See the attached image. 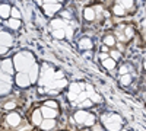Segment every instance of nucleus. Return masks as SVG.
Returning <instances> with one entry per match:
<instances>
[{
  "label": "nucleus",
  "mask_w": 146,
  "mask_h": 131,
  "mask_svg": "<svg viewBox=\"0 0 146 131\" xmlns=\"http://www.w3.org/2000/svg\"><path fill=\"white\" fill-rule=\"evenodd\" d=\"M45 3H53V2H56V0H44Z\"/></svg>",
  "instance_id": "40"
},
{
  "label": "nucleus",
  "mask_w": 146,
  "mask_h": 131,
  "mask_svg": "<svg viewBox=\"0 0 146 131\" xmlns=\"http://www.w3.org/2000/svg\"><path fill=\"white\" fill-rule=\"evenodd\" d=\"M102 42H104V45H107V47H114V45H117L115 37H114V35H111V34L105 35L104 39H102Z\"/></svg>",
  "instance_id": "19"
},
{
  "label": "nucleus",
  "mask_w": 146,
  "mask_h": 131,
  "mask_svg": "<svg viewBox=\"0 0 146 131\" xmlns=\"http://www.w3.org/2000/svg\"><path fill=\"white\" fill-rule=\"evenodd\" d=\"M108 57H110L108 53H101V54H100V58H101V60H105V58H108Z\"/></svg>",
  "instance_id": "38"
},
{
  "label": "nucleus",
  "mask_w": 146,
  "mask_h": 131,
  "mask_svg": "<svg viewBox=\"0 0 146 131\" xmlns=\"http://www.w3.org/2000/svg\"><path fill=\"white\" fill-rule=\"evenodd\" d=\"M79 48L80 50H85V51H91L94 48V42L91 38H82L79 39Z\"/></svg>",
  "instance_id": "12"
},
{
  "label": "nucleus",
  "mask_w": 146,
  "mask_h": 131,
  "mask_svg": "<svg viewBox=\"0 0 146 131\" xmlns=\"http://www.w3.org/2000/svg\"><path fill=\"white\" fill-rule=\"evenodd\" d=\"M123 35L127 38V41L131 39L133 37H135V28H133V26H124L123 28Z\"/></svg>",
  "instance_id": "22"
},
{
  "label": "nucleus",
  "mask_w": 146,
  "mask_h": 131,
  "mask_svg": "<svg viewBox=\"0 0 146 131\" xmlns=\"http://www.w3.org/2000/svg\"><path fill=\"white\" fill-rule=\"evenodd\" d=\"M50 25H51L53 29H63V28L66 26V20H64L63 18H56V19L51 20Z\"/></svg>",
  "instance_id": "14"
},
{
  "label": "nucleus",
  "mask_w": 146,
  "mask_h": 131,
  "mask_svg": "<svg viewBox=\"0 0 146 131\" xmlns=\"http://www.w3.org/2000/svg\"><path fill=\"white\" fill-rule=\"evenodd\" d=\"M28 76H29V80H31V83H35L36 80H38V74H40V66L36 64V63H34L29 68H28Z\"/></svg>",
  "instance_id": "7"
},
{
  "label": "nucleus",
  "mask_w": 146,
  "mask_h": 131,
  "mask_svg": "<svg viewBox=\"0 0 146 131\" xmlns=\"http://www.w3.org/2000/svg\"><path fill=\"white\" fill-rule=\"evenodd\" d=\"M40 127H41L42 130H45V131L53 130V128L56 127V121H54V120H48V118H44V121H41Z\"/></svg>",
  "instance_id": "16"
},
{
  "label": "nucleus",
  "mask_w": 146,
  "mask_h": 131,
  "mask_svg": "<svg viewBox=\"0 0 146 131\" xmlns=\"http://www.w3.org/2000/svg\"><path fill=\"white\" fill-rule=\"evenodd\" d=\"M10 89H12L10 83H6V82H3V80H0V95H6V93H9Z\"/></svg>",
  "instance_id": "23"
},
{
  "label": "nucleus",
  "mask_w": 146,
  "mask_h": 131,
  "mask_svg": "<svg viewBox=\"0 0 146 131\" xmlns=\"http://www.w3.org/2000/svg\"><path fill=\"white\" fill-rule=\"evenodd\" d=\"M118 3L126 10H131L133 7H135V0H118Z\"/></svg>",
  "instance_id": "24"
},
{
  "label": "nucleus",
  "mask_w": 146,
  "mask_h": 131,
  "mask_svg": "<svg viewBox=\"0 0 146 131\" xmlns=\"http://www.w3.org/2000/svg\"><path fill=\"white\" fill-rule=\"evenodd\" d=\"M10 16L13 18V19H21L22 18V13H21V10L18 7H12L10 9Z\"/></svg>",
  "instance_id": "27"
},
{
  "label": "nucleus",
  "mask_w": 146,
  "mask_h": 131,
  "mask_svg": "<svg viewBox=\"0 0 146 131\" xmlns=\"http://www.w3.org/2000/svg\"><path fill=\"white\" fill-rule=\"evenodd\" d=\"M10 9L12 7L7 3H2V5H0V18H3V19L9 18L10 16Z\"/></svg>",
  "instance_id": "18"
},
{
  "label": "nucleus",
  "mask_w": 146,
  "mask_h": 131,
  "mask_svg": "<svg viewBox=\"0 0 146 131\" xmlns=\"http://www.w3.org/2000/svg\"><path fill=\"white\" fill-rule=\"evenodd\" d=\"M3 108H5L6 111L15 109V108H16V102H15V101H9V102H6V103L3 105Z\"/></svg>",
  "instance_id": "31"
},
{
  "label": "nucleus",
  "mask_w": 146,
  "mask_h": 131,
  "mask_svg": "<svg viewBox=\"0 0 146 131\" xmlns=\"http://www.w3.org/2000/svg\"><path fill=\"white\" fill-rule=\"evenodd\" d=\"M64 86H67V80L63 77V79H57V80H53L48 88H53V89H63Z\"/></svg>",
  "instance_id": "13"
},
{
  "label": "nucleus",
  "mask_w": 146,
  "mask_h": 131,
  "mask_svg": "<svg viewBox=\"0 0 146 131\" xmlns=\"http://www.w3.org/2000/svg\"><path fill=\"white\" fill-rule=\"evenodd\" d=\"M16 85L19 88H28L31 85L28 73H25V71H19V73L16 74Z\"/></svg>",
  "instance_id": "5"
},
{
  "label": "nucleus",
  "mask_w": 146,
  "mask_h": 131,
  "mask_svg": "<svg viewBox=\"0 0 146 131\" xmlns=\"http://www.w3.org/2000/svg\"><path fill=\"white\" fill-rule=\"evenodd\" d=\"M31 120H32V122H34L35 125H40V124H41V121H42V115H41V111H40V109H35V111L32 112Z\"/></svg>",
  "instance_id": "20"
},
{
  "label": "nucleus",
  "mask_w": 146,
  "mask_h": 131,
  "mask_svg": "<svg viewBox=\"0 0 146 131\" xmlns=\"http://www.w3.org/2000/svg\"><path fill=\"white\" fill-rule=\"evenodd\" d=\"M40 111H41L42 118H48V120H54V118L58 115V111L54 109V108H50V106H42Z\"/></svg>",
  "instance_id": "6"
},
{
  "label": "nucleus",
  "mask_w": 146,
  "mask_h": 131,
  "mask_svg": "<svg viewBox=\"0 0 146 131\" xmlns=\"http://www.w3.org/2000/svg\"><path fill=\"white\" fill-rule=\"evenodd\" d=\"M42 9L45 12L47 16H53L54 13H57L58 10H62V5L58 2H53V3H44L42 5Z\"/></svg>",
  "instance_id": "4"
},
{
  "label": "nucleus",
  "mask_w": 146,
  "mask_h": 131,
  "mask_svg": "<svg viewBox=\"0 0 146 131\" xmlns=\"http://www.w3.org/2000/svg\"><path fill=\"white\" fill-rule=\"evenodd\" d=\"M113 13H114L115 16H124V15H126V9L121 6L120 3H115V5L113 6Z\"/></svg>",
  "instance_id": "21"
},
{
  "label": "nucleus",
  "mask_w": 146,
  "mask_h": 131,
  "mask_svg": "<svg viewBox=\"0 0 146 131\" xmlns=\"http://www.w3.org/2000/svg\"><path fill=\"white\" fill-rule=\"evenodd\" d=\"M60 18H63L64 20H70V19L73 18V15H72V12H70V10H63V12H62V15H60Z\"/></svg>",
  "instance_id": "33"
},
{
  "label": "nucleus",
  "mask_w": 146,
  "mask_h": 131,
  "mask_svg": "<svg viewBox=\"0 0 146 131\" xmlns=\"http://www.w3.org/2000/svg\"><path fill=\"white\" fill-rule=\"evenodd\" d=\"M126 73H130V66H121L120 67V70H118V74L121 76V74H126Z\"/></svg>",
  "instance_id": "34"
},
{
  "label": "nucleus",
  "mask_w": 146,
  "mask_h": 131,
  "mask_svg": "<svg viewBox=\"0 0 146 131\" xmlns=\"http://www.w3.org/2000/svg\"><path fill=\"white\" fill-rule=\"evenodd\" d=\"M73 118H75V121L78 124H83V125H86V127H92L95 124V115L91 114V112H86V111H76L75 115H73Z\"/></svg>",
  "instance_id": "3"
},
{
  "label": "nucleus",
  "mask_w": 146,
  "mask_h": 131,
  "mask_svg": "<svg viewBox=\"0 0 146 131\" xmlns=\"http://www.w3.org/2000/svg\"><path fill=\"white\" fill-rule=\"evenodd\" d=\"M56 2H58V3H62V2H64V0H56Z\"/></svg>",
  "instance_id": "42"
},
{
  "label": "nucleus",
  "mask_w": 146,
  "mask_h": 131,
  "mask_svg": "<svg viewBox=\"0 0 146 131\" xmlns=\"http://www.w3.org/2000/svg\"><path fill=\"white\" fill-rule=\"evenodd\" d=\"M102 66H104V68H107V70H114L115 67H117V61L115 60H113L111 57H108V58H105V60H102Z\"/></svg>",
  "instance_id": "15"
},
{
  "label": "nucleus",
  "mask_w": 146,
  "mask_h": 131,
  "mask_svg": "<svg viewBox=\"0 0 146 131\" xmlns=\"http://www.w3.org/2000/svg\"><path fill=\"white\" fill-rule=\"evenodd\" d=\"M64 76H63V73L62 71H56V74H54V80H57V79H63Z\"/></svg>",
  "instance_id": "36"
},
{
  "label": "nucleus",
  "mask_w": 146,
  "mask_h": 131,
  "mask_svg": "<svg viewBox=\"0 0 146 131\" xmlns=\"http://www.w3.org/2000/svg\"><path fill=\"white\" fill-rule=\"evenodd\" d=\"M0 68H2L3 73H6V74H9V76L13 74V70H15L12 60H3V61H0Z\"/></svg>",
  "instance_id": "9"
},
{
  "label": "nucleus",
  "mask_w": 146,
  "mask_h": 131,
  "mask_svg": "<svg viewBox=\"0 0 146 131\" xmlns=\"http://www.w3.org/2000/svg\"><path fill=\"white\" fill-rule=\"evenodd\" d=\"M7 47H3V45H0V54H6L7 53Z\"/></svg>",
  "instance_id": "37"
},
{
  "label": "nucleus",
  "mask_w": 146,
  "mask_h": 131,
  "mask_svg": "<svg viewBox=\"0 0 146 131\" xmlns=\"http://www.w3.org/2000/svg\"><path fill=\"white\" fill-rule=\"evenodd\" d=\"M6 121L10 127H18L21 124V115L16 114V112H10L7 117H6Z\"/></svg>",
  "instance_id": "10"
},
{
  "label": "nucleus",
  "mask_w": 146,
  "mask_h": 131,
  "mask_svg": "<svg viewBox=\"0 0 146 131\" xmlns=\"http://www.w3.org/2000/svg\"><path fill=\"white\" fill-rule=\"evenodd\" d=\"M108 54H110V57L113 58V60H120V57H121V53L118 51V50H110L108 51Z\"/></svg>",
  "instance_id": "30"
},
{
  "label": "nucleus",
  "mask_w": 146,
  "mask_h": 131,
  "mask_svg": "<svg viewBox=\"0 0 146 131\" xmlns=\"http://www.w3.org/2000/svg\"><path fill=\"white\" fill-rule=\"evenodd\" d=\"M35 63V57L29 51H21L13 57V67L18 71H28V68Z\"/></svg>",
  "instance_id": "1"
},
{
  "label": "nucleus",
  "mask_w": 146,
  "mask_h": 131,
  "mask_svg": "<svg viewBox=\"0 0 146 131\" xmlns=\"http://www.w3.org/2000/svg\"><path fill=\"white\" fill-rule=\"evenodd\" d=\"M83 19L86 20V22H94L96 19V13H95V10H94L92 6L83 9Z\"/></svg>",
  "instance_id": "11"
},
{
  "label": "nucleus",
  "mask_w": 146,
  "mask_h": 131,
  "mask_svg": "<svg viewBox=\"0 0 146 131\" xmlns=\"http://www.w3.org/2000/svg\"><path fill=\"white\" fill-rule=\"evenodd\" d=\"M131 82H133V76L130 73H126V74L120 76V85L121 86H130Z\"/></svg>",
  "instance_id": "17"
},
{
  "label": "nucleus",
  "mask_w": 146,
  "mask_h": 131,
  "mask_svg": "<svg viewBox=\"0 0 146 131\" xmlns=\"http://www.w3.org/2000/svg\"><path fill=\"white\" fill-rule=\"evenodd\" d=\"M88 96H91V101H92V103H100V102L102 101V98H101V95H98V93H95V92H92L91 95H88Z\"/></svg>",
  "instance_id": "29"
},
{
  "label": "nucleus",
  "mask_w": 146,
  "mask_h": 131,
  "mask_svg": "<svg viewBox=\"0 0 146 131\" xmlns=\"http://www.w3.org/2000/svg\"><path fill=\"white\" fill-rule=\"evenodd\" d=\"M145 99H146V98H145Z\"/></svg>",
  "instance_id": "43"
},
{
  "label": "nucleus",
  "mask_w": 146,
  "mask_h": 131,
  "mask_svg": "<svg viewBox=\"0 0 146 131\" xmlns=\"http://www.w3.org/2000/svg\"><path fill=\"white\" fill-rule=\"evenodd\" d=\"M13 44V37H12L10 34H7V32H5V31H2L0 32V45H3V47H9Z\"/></svg>",
  "instance_id": "8"
},
{
  "label": "nucleus",
  "mask_w": 146,
  "mask_h": 131,
  "mask_svg": "<svg viewBox=\"0 0 146 131\" xmlns=\"http://www.w3.org/2000/svg\"><path fill=\"white\" fill-rule=\"evenodd\" d=\"M63 29H64V34H66V38H67V39H72V38H73V34H75V28L66 25Z\"/></svg>",
  "instance_id": "28"
},
{
  "label": "nucleus",
  "mask_w": 146,
  "mask_h": 131,
  "mask_svg": "<svg viewBox=\"0 0 146 131\" xmlns=\"http://www.w3.org/2000/svg\"><path fill=\"white\" fill-rule=\"evenodd\" d=\"M102 124L108 131H120L123 125V118L117 114H108L102 117Z\"/></svg>",
  "instance_id": "2"
},
{
  "label": "nucleus",
  "mask_w": 146,
  "mask_h": 131,
  "mask_svg": "<svg viewBox=\"0 0 146 131\" xmlns=\"http://www.w3.org/2000/svg\"><path fill=\"white\" fill-rule=\"evenodd\" d=\"M143 68L146 70V60H145V63H143Z\"/></svg>",
  "instance_id": "41"
},
{
  "label": "nucleus",
  "mask_w": 146,
  "mask_h": 131,
  "mask_svg": "<svg viewBox=\"0 0 146 131\" xmlns=\"http://www.w3.org/2000/svg\"><path fill=\"white\" fill-rule=\"evenodd\" d=\"M7 26H9L10 29H19V28H21V20L12 18V19L7 20Z\"/></svg>",
  "instance_id": "25"
},
{
  "label": "nucleus",
  "mask_w": 146,
  "mask_h": 131,
  "mask_svg": "<svg viewBox=\"0 0 146 131\" xmlns=\"http://www.w3.org/2000/svg\"><path fill=\"white\" fill-rule=\"evenodd\" d=\"M123 50H124V45L118 44V51H120V53H123Z\"/></svg>",
  "instance_id": "39"
},
{
  "label": "nucleus",
  "mask_w": 146,
  "mask_h": 131,
  "mask_svg": "<svg viewBox=\"0 0 146 131\" xmlns=\"http://www.w3.org/2000/svg\"><path fill=\"white\" fill-rule=\"evenodd\" d=\"M94 103H92V101L91 99H83L82 102H79V106H80V108H89V106H92Z\"/></svg>",
  "instance_id": "32"
},
{
  "label": "nucleus",
  "mask_w": 146,
  "mask_h": 131,
  "mask_svg": "<svg viewBox=\"0 0 146 131\" xmlns=\"http://www.w3.org/2000/svg\"><path fill=\"white\" fill-rule=\"evenodd\" d=\"M53 37L56 39H64L66 38V34H64V29H53Z\"/></svg>",
  "instance_id": "26"
},
{
  "label": "nucleus",
  "mask_w": 146,
  "mask_h": 131,
  "mask_svg": "<svg viewBox=\"0 0 146 131\" xmlns=\"http://www.w3.org/2000/svg\"><path fill=\"white\" fill-rule=\"evenodd\" d=\"M45 106H50V108L58 109V103L56 101H45Z\"/></svg>",
  "instance_id": "35"
}]
</instances>
